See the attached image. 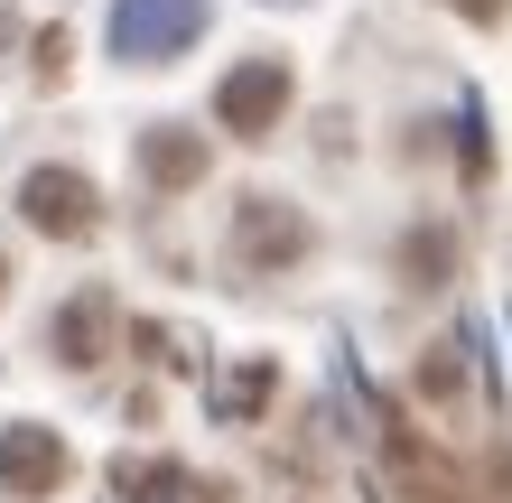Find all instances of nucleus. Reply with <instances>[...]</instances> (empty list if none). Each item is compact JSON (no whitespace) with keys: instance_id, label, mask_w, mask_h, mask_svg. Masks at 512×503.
<instances>
[{"instance_id":"f257e3e1","label":"nucleus","mask_w":512,"mask_h":503,"mask_svg":"<svg viewBox=\"0 0 512 503\" xmlns=\"http://www.w3.org/2000/svg\"><path fill=\"white\" fill-rule=\"evenodd\" d=\"M205 38V0H112V56L122 66H168Z\"/></svg>"},{"instance_id":"f03ea898","label":"nucleus","mask_w":512,"mask_h":503,"mask_svg":"<svg viewBox=\"0 0 512 503\" xmlns=\"http://www.w3.org/2000/svg\"><path fill=\"white\" fill-rule=\"evenodd\" d=\"M19 215L38 233H56V243H84V233L103 224V196H94V177H75V168H28Z\"/></svg>"},{"instance_id":"7ed1b4c3","label":"nucleus","mask_w":512,"mask_h":503,"mask_svg":"<svg viewBox=\"0 0 512 503\" xmlns=\"http://www.w3.org/2000/svg\"><path fill=\"white\" fill-rule=\"evenodd\" d=\"M280 112H289V66H280V56H252V66H233V75L215 84V122H224L233 140H261Z\"/></svg>"},{"instance_id":"20e7f679","label":"nucleus","mask_w":512,"mask_h":503,"mask_svg":"<svg viewBox=\"0 0 512 503\" xmlns=\"http://www.w3.org/2000/svg\"><path fill=\"white\" fill-rule=\"evenodd\" d=\"M233 252H243V271H289V261H308V224H298V205L243 196V205H233Z\"/></svg>"},{"instance_id":"39448f33","label":"nucleus","mask_w":512,"mask_h":503,"mask_svg":"<svg viewBox=\"0 0 512 503\" xmlns=\"http://www.w3.org/2000/svg\"><path fill=\"white\" fill-rule=\"evenodd\" d=\"M75 476V457H66V438H56V429H0V485H10V494H56V485H66Z\"/></svg>"},{"instance_id":"423d86ee","label":"nucleus","mask_w":512,"mask_h":503,"mask_svg":"<svg viewBox=\"0 0 512 503\" xmlns=\"http://www.w3.org/2000/svg\"><path fill=\"white\" fill-rule=\"evenodd\" d=\"M103 336H112V289H84V299L56 317V354L84 373V364H103Z\"/></svg>"},{"instance_id":"0eeeda50","label":"nucleus","mask_w":512,"mask_h":503,"mask_svg":"<svg viewBox=\"0 0 512 503\" xmlns=\"http://www.w3.org/2000/svg\"><path fill=\"white\" fill-rule=\"evenodd\" d=\"M140 168L159 177V187H196V177H205V150H196V131H177V122H168V131H149V140H140Z\"/></svg>"},{"instance_id":"6e6552de","label":"nucleus","mask_w":512,"mask_h":503,"mask_svg":"<svg viewBox=\"0 0 512 503\" xmlns=\"http://www.w3.org/2000/svg\"><path fill=\"white\" fill-rule=\"evenodd\" d=\"M112 485L140 494V503H177V494H187V476H177V466H112Z\"/></svg>"},{"instance_id":"1a4fd4ad","label":"nucleus","mask_w":512,"mask_h":503,"mask_svg":"<svg viewBox=\"0 0 512 503\" xmlns=\"http://www.w3.org/2000/svg\"><path fill=\"white\" fill-rule=\"evenodd\" d=\"M447 10H457V19H485V28H494V19L512 10V0H447Z\"/></svg>"}]
</instances>
